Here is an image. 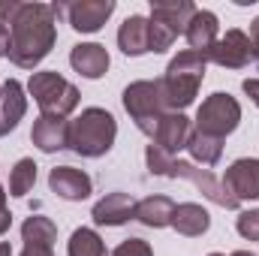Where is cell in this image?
<instances>
[{
	"label": "cell",
	"instance_id": "cell-13",
	"mask_svg": "<svg viewBox=\"0 0 259 256\" xmlns=\"http://www.w3.org/2000/svg\"><path fill=\"white\" fill-rule=\"evenodd\" d=\"M49 187H52V193H58L66 202H81V199L91 196L94 181H91V175L81 172V169L58 166V169H52V175H49Z\"/></svg>",
	"mask_w": 259,
	"mask_h": 256
},
{
	"label": "cell",
	"instance_id": "cell-10",
	"mask_svg": "<svg viewBox=\"0 0 259 256\" xmlns=\"http://www.w3.org/2000/svg\"><path fill=\"white\" fill-rule=\"evenodd\" d=\"M190 136H193V124H190V118H187L184 112H166V115L160 118L157 130H154L151 142L160 145L163 151H169V154L175 157V151L187 148Z\"/></svg>",
	"mask_w": 259,
	"mask_h": 256
},
{
	"label": "cell",
	"instance_id": "cell-37",
	"mask_svg": "<svg viewBox=\"0 0 259 256\" xmlns=\"http://www.w3.org/2000/svg\"><path fill=\"white\" fill-rule=\"evenodd\" d=\"M3 202H6V190H3V187H0V205H3Z\"/></svg>",
	"mask_w": 259,
	"mask_h": 256
},
{
	"label": "cell",
	"instance_id": "cell-4",
	"mask_svg": "<svg viewBox=\"0 0 259 256\" xmlns=\"http://www.w3.org/2000/svg\"><path fill=\"white\" fill-rule=\"evenodd\" d=\"M124 109L133 118V124L142 130L145 136H154V130L160 124V118L169 112L166 109V100H163V88H160V78L154 81H133L124 88Z\"/></svg>",
	"mask_w": 259,
	"mask_h": 256
},
{
	"label": "cell",
	"instance_id": "cell-25",
	"mask_svg": "<svg viewBox=\"0 0 259 256\" xmlns=\"http://www.w3.org/2000/svg\"><path fill=\"white\" fill-rule=\"evenodd\" d=\"M33 184H36V163L30 157H21L9 172V196H27Z\"/></svg>",
	"mask_w": 259,
	"mask_h": 256
},
{
	"label": "cell",
	"instance_id": "cell-16",
	"mask_svg": "<svg viewBox=\"0 0 259 256\" xmlns=\"http://www.w3.org/2000/svg\"><path fill=\"white\" fill-rule=\"evenodd\" d=\"M24 112H27V97H24L21 81H15V78L3 81L0 84V136H6L18 127Z\"/></svg>",
	"mask_w": 259,
	"mask_h": 256
},
{
	"label": "cell",
	"instance_id": "cell-30",
	"mask_svg": "<svg viewBox=\"0 0 259 256\" xmlns=\"http://www.w3.org/2000/svg\"><path fill=\"white\" fill-rule=\"evenodd\" d=\"M21 256H55L52 247H42V244H24Z\"/></svg>",
	"mask_w": 259,
	"mask_h": 256
},
{
	"label": "cell",
	"instance_id": "cell-11",
	"mask_svg": "<svg viewBox=\"0 0 259 256\" xmlns=\"http://www.w3.org/2000/svg\"><path fill=\"white\" fill-rule=\"evenodd\" d=\"M223 187L232 193L238 202L259 199V160H250V157L235 160L226 169V175H223Z\"/></svg>",
	"mask_w": 259,
	"mask_h": 256
},
{
	"label": "cell",
	"instance_id": "cell-20",
	"mask_svg": "<svg viewBox=\"0 0 259 256\" xmlns=\"http://www.w3.org/2000/svg\"><path fill=\"white\" fill-rule=\"evenodd\" d=\"M172 226L178 235H187V238H199L208 232L211 226V214L196 205V202H184V205H175V214H172Z\"/></svg>",
	"mask_w": 259,
	"mask_h": 256
},
{
	"label": "cell",
	"instance_id": "cell-6",
	"mask_svg": "<svg viewBox=\"0 0 259 256\" xmlns=\"http://www.w3.org/2000/svg\"><path fill=\"white\" fill-rule=\"evenodd\" d=\"M238 124H241V106L235 97L223 91L211 94L196 112V133H205L214 139H226L229 133H235Z\"/></svg>",
	"mask_w": 259,
	"mask_h": 256
},
{
	"label": "cell",
	"instance_id": "cell-5",
	"mask_svg": "<svg viewBox=\"0 0 259 256\" xmlns=\"http://www.w3.org/2000/svg\"><path fill=\"white\" fill-rule=\"evenodd\" d=\"M27 91L36 100L42 115H58V118H66L78 106V97H81L72 81H66L64 75H58L52 69L49 72H33L30 81H27Z\"/></svg>",
	"mask_w": 259,
	"mask_h": 256
},
{
	"label": "cell",
	"instance_id": "cell-18",
	"mask_svg": "<svg viewBox=\"0 0 259 256\" xmlns=\"http://www.w3.org/2000/svg\"><path fill=\"white\" fill-rule=\"evenodd\" d=\"M118 46L127 58H139L151 52V21L145 15H130L118 30Z\"/></svg>",
	"mask_w": 259,
	"mask_h": 256
},
{
	"label": "cell",
	"instance_id": "cell-24",
	"mask_svg": "<svg viewBox=\"0 0 259 256\" xmlns=\"http://www.w3.org/2000/svg\"><path fill=\"white\" fill-rule=\"evenodd\" d=\"M66 256H106V244H103V238H100L94 229L81 226V229H75V232L69 235Z\"/></svg>",
	"mask_w": 259,
	"mask_h": 256
},
{
	"label": "cell",
	"instance_id": "cell-28",
	"mask_svg": "<svg viewBox=\"0 0 259 256\" xmlns=\"http://www.w3.org/2000/svg\"><path fill=\"white\" fill-rule=\"evenodd\" d=\"M112 256H154V250H151V244L142 241V238H127V241H121V244L115 247Z\"/></svg>",
	"mask_w": 259,
	"mask_h": 256
},
{
	"label": "cell",
	"instance_id": "cell-35",
	"mask_svg": "<svg viewBox=\"0 0 259 256\" xmlns=\"http://www.w3.org/2000/svg\"><path fill=\"white\" fill-rule=\"evenodd\" d=\"M0 256H12V247H9V244H3V241H0Z\"/></svg>",
	"mask_w": 259,
	"mask_h": 256
},
{
	"label": "cell",
	"instance_id": "cell-34",
	"mask_svg": "<svg viewBox=\"0 0 259 256\" xmlns=\"http://www.w3.org/2000/svg\"><path fill=\"white\" fill-rule=\"evenodd\" d=\"M9 55V30L0 24V58H6Z\"/></svg>",
	"mask_w": 259,
	"mask_h": 256
},
{
	"label": "cell",
	"instance_id": "cell-2",
	"mask_svg": "<svg viewBox=\"0 0 259 256\" xmlns=\"http://www.w3.org/2000/svg\"><path fill=\"white\" fill-rule=\"evenodd\" d=\"M205 66L208 61L196 52H181L178 58H172L166 66V75L160 78V88H163V100H166V109L169 112H184L199 94V84L205 78Z\"/></svg>",
	"mask_w": 259,
	"mask_h": 256
},
{
	"label": "cell",
	"instance_id": "cell-1",
	"mask_svg": "<svg viewBox=\"0 0 259 256\" xmlns=\"http://www.w3.org/2000/svg\"><path fill=\"white\" fill-rule=\"evenodd\" d=\"M55 9L49 3H21V12L9 24V61L21 69H33L49 58L58 39Z\"/></svg>",
	"mask_w": 259,
	"mask_h": 256
},
{
	"label": "cell",
	"instance_id": "cell-27",
	"mask_svg": "<svg viewBox=\"0 0 259 256\" xmlns=\"http://www.w3.org/2000/svg\"><path fill=\"white\" fill-rule=\"evenodd\" d=\"M235 226H238L241 238H247V241H259V208L238 214V223H235Z\"/></svg>",
	"mask_w": 259,
	"mask_h": 256
},
{
	"label": "cell",
	"instance_id": "cell-36",
	"mask_svg": "<svg viewBox=\"0 0 259 256\" xmlns=\"http://www.w3.org/2000/svg\"><path fill=\"white\" fill-rule=\"evenodd\" d=\"M232 256H253V253H250V250H235Z\"/></svg>",
	"mask_w": 259,
	"mask_h": 256
},
{
	"label": "cell",
	"instance_id": "cell-7",
	"mask_svg": "<svg viewBox=\"0 0 259 256\" xmlns=\"http://www.w3.org/2000/svg\"><path fill=\"white\" fill-rule=\"evenodd\" d=\"M55 15L78 33H97L115 12V0H75V3H52Z\"/></svg>",
	"mask_w": 259,
	"mask_h": 256
},
{
	"label": "cell",
	"instance_id": "cell-19",
	"mask_svg": "<svg viewBox=\"0 0 259 256\" xmlns=\"http://www.w3.org/2000/svg\"><path fill=\"white\" fill-rule=\"evenodd\" d=\"M217 30H220L217 15L208 12V9H196L193 21H190L187 30H184V36H187V42H190V52H196V55L205 58V55L211 52V46L217 42Z\"/></svg>",
	"mask_w": 259,
	"mask_h": 256
},
{
	"label": "cell",
	"instance_id": "cell-14",
	"mask_svg": "<svg viewBox=\"0 0 259 256\" xmlns=\"http://www.w3.org/2000/svg\"><path fill=\"white\" fill-rule=\"evenodd\" d=\"M91 217L97 226H124L130 220H136V199L127 193H109L94 205Z\"/></svg>",
	"mask_w": 259,
	"mask_h": 256
},
{
	"label": "cell",
	"instance_id": "cell-32",
	"mask_svg": "<svg viewBox=\"0 0 259 256\" xmlns=\"http://www.w3.org/2000/svg\"><path fill=\"white\" fill-rule=\"evenodd\" d=\"M9 226H12V214H9V208H6V205H0V235H6V232H9Z\"/></svg>",
	"mask_w": 259,
	"mask_h": 256
},
{
	"label": "cell",
	"instance_id": "cell-22",
	"mask_svg": "<svg viewBox=\"0 0 259 256\" xmlns=\"http://www.w3.org/2000/svg\"><path fill=\"white\" fill-rule=\"evenodd\" d=\"M187 151H190V157H193L196 163L217 166L220 157H223V139H214V136H205V133H196L193 130V136L187 142Z\"/></svg>",
	"mask_w": 259,
	"mask_h": 256
},
{
	"label": "cell",
	"instance_id": "cell-17",
	"mask_svg": "<svg viewBox=\"0 0 259 256\" xmlns=\"http://www.w3.org/2000/svg\"><path fill=\"white\" fill-rule=\"evenodd\" d=\"M69 64L84 78H103L109 69V52L100 42H78L69 52Z\"/></svg>",
	"mask_w": 259,
	"mask_h": 256
},
{
	"label": "cell",
	"instance_id": "cell-9",
	"mask_svg": "<svg viewBox=\"0 0 259 256\" xmlns=\"http://www.w3.org/2000/svg\"><path fill=\"white\" fill-rule=\"evenodd\" d=\"M172 178H187L196 190H202L205 199H211V202H214V205H220V208H229V211H232V208H238V199L223 187V181H217V178H214V172H211V169H199L196 163L175 160Z\"/></svg>",
	"mask_w": 259,
	"mask_h": 256
},
{
	"label": "cell",
	"instance_id": "cell-3",
	"mask_svg": "<svg viewBox=\"0 0 259 256\" xmlns=\"http://www.w3.org/2000/svg\"><path fill=\"white\" fill-rule=\"evenodd\" d=\"M115 136H118V124L115 118L106 112V109H84L72 124H69V151H75L78 157H103L112 151L115 145Z\"/></svg>",
	"mask_w": 259,
	"mask_h": 256
},
{
	"label": "cell",
	"instance_id": "cell-21",
	"mask_svg": "<svg viewBox=\"0 0 259 256\" xmlns=\"http://www.w3.org/2000/svg\"><path fill=\"white\" fill-rule=\"evenodd\" d=\"M172 214H175V202L169 196H148L136 202V220L142 226H151V229L172 226Z\"/></svg>",
	"mask_w": 259,
	"mask_h": 256
},
{
	"label": "cell",
	"instance_id": "cell-29",
	"mask_svg": "<svg viewBox=\"0 0 259 256\" xmlns=\"http://www.w3.org/2000/svg\"><path fill=\"white\" fill-rule=\"evenodd\" d=\"M21 12V0H0V24L9 30V24L15 21V15Z\"/></svg>",
	"mask_w": 259,
	"mask_h": 256
},
{
	"label": "cell",
	"instance_id": "cell-26",
	"mask_svg": "<svg viewBox=\"0 0 259 256\" xmlns=\"http://www.w3.org/2000/svg\"><path fill=\"white\" fill-rule=\"evenodd\" d=\"M145 163H148V172L151 175H160V178H172V169H175V157L169 151H163L160 145H148L145 148Z\"/></svg>",
	"mask_w": 259,
	"mask_h": 256
},
{
	"label": "cell",
	"instance_id": "cell-15",
	"mask_svg": "<svg viewBox=\"0 0 259 256\" xmlns=\"http://www.w3.org/2000/svg\"><path fill=\"white\" fill-rule=\"evenodd\" d=\"M193 15H196V6L190 0H151V21L163 24L175 36H181L187 30Z\"/></svg>",
	"mask_w": 259,
	"mask_h": 256
},
{
	"label": "cell",
	"instance_id": "cell-33",
	"mask_svg": "<svg viewBox=\"0 0 259 256\" xmlns=\"http://www.w3.org/2000/svg\"><path fill=\"white\" fill-rule=\"evenodd\" d=\"M250 42H253V52H256V66H259V18H253V24H250Z\"/></svg>",
	"mask_w": 259,
	"mask_h": 256
},
{
	"label": "cell",
	"instance_id": "cell-8",
	"mask_svg": "<svg viewBox=\"0 0 259 256\" xmlns=\"http://www.w3.org/2000/svg\"><path fill=\"white\" fill-rule=\"evenodd\" d=\"M205 61L223 66V69H244V66L256 64V52H253L250 36L244 30L232 27V30H226V36H217V42L211 46Z\"/></svg>",
	"mask_w": 259,
	"mask_h": 256
},
{
	"label": "cell",
	"instance_id": "cell-38",
	"mask_svg": "<svg viewBox=\"0 0 259 256\" xmlns=\"http://www.w3.org/2000/svg\"><path fill=\"white\" fill-rule=\"evenodd\" d=\"M208 256H223V253H208Z\"/></svg>",
	"mask_w": 259,
	"mask_h": 256
},
{
	"label": "cell",
	"instance_id": "cell-23",
	"mask_svg": "<svg viewBox=\"0 0 259 256\" xmlns=\"http://www.w3.org/2000/svg\"><path fill=\"white\" fill-rule=\"evenodd\" d=\"M21 238H24V244H42V247H52L55 238H58V226H55L49 217L33 214V217H27V220L21 223Z\"/></svg>",
	"mask_w": 259,
	"mask_h": 256
},
{
	"label": "cell",
	"instance_id": "cell-31",
	"mask_svg": "<svg viewBox=\"0 0 259 256\" xmlns=\"http://www.w3.org/2000/svg\"><path fill=\"white\" fill-rule=\"evenodd\" d=\"M241 88H244V94H247V97L259 106V78H244V84H241Z\"/></svg>",
	"mask_w": 259,
	"mask_h": 256
},
{
	"label": "cell",
	"instance_id": "cell-12",
	"mask_svg": "<svg viewBox=\"0 0 259 256\" xmlns=\"http://www.w3.org/2000/svg\"><path fill=\"white\" fill-rule=\"evenodd\" d=\"M30 142L42 151V154H55L69 148V121L58 115H39L30 130Z\"/></svg>",
	"mask_w": 259,
	"mask_h": 256
}]
</instances>
